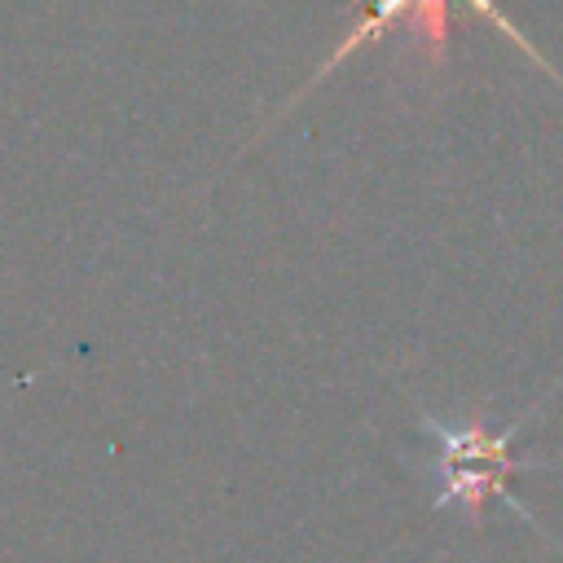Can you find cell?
<instances>
[{"label": "cell", "instance_id": "1", "mask_svg": "<svg viewBox=\"0 0 563 563\" xmlns=\"http://www.w3.org/2000/svg\"><path fill=\"white\" fill-rule=\"evenodd\" d=\"M440 435H444V471H449L444 497H462L466 506H479V497H488L510 466L506 440L484 431H462V435L440 431Z\"/></svg>", "mask_w": 563, "mask_h": 563}]
</instances>
